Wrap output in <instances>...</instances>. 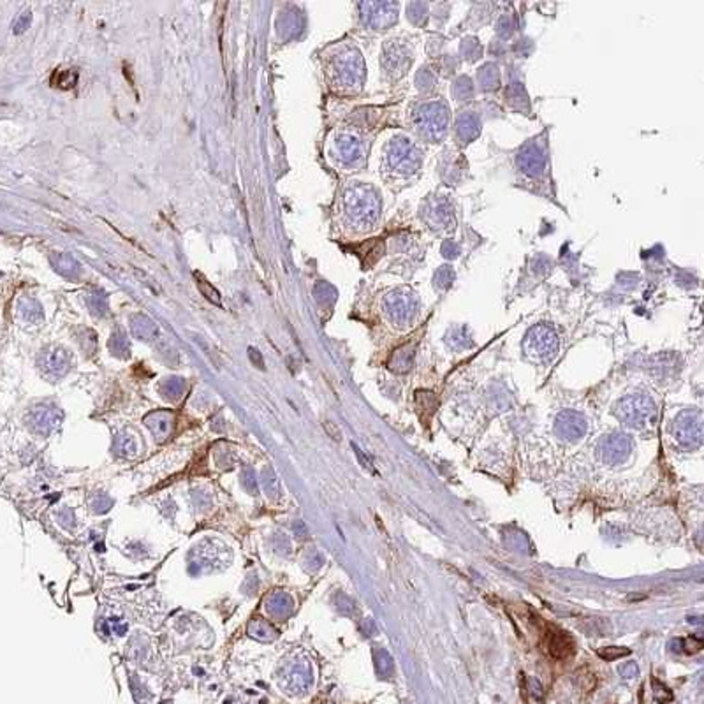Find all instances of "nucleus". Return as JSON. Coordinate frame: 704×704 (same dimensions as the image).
I'll return each mask as SVG.
<instances>
[{"mask_svg": "<svg viewBox=\"0 0 704 704\" xmlns=\"http://www.w3.org/2000/svg\"><path fill=\"white\" fill-rule=\"evenodd\" d=\"M78 78L79 76L76 69H60V71H55L51 76V85L62 90H71L78 83Z\"/></svg>", "mask_w": 704, "mask_h": 704, "instance_id": "21", "label": "nucleus"}, {"mask_svg": "<svg viewBox=\"0 0 704 704\" xmlns=\"http://www.w3.org/2000/svg\"><path fill=\"white\" fill-rule=\"evenodd\" d=\"M196 280H197V287H199V291H201V294H203L204 298H206L208 301H211V303H215V305H220L222 301H220V294H218V291L215 289L211 284H208L206 280L203 279V277L199 275V273H196Z\"/></svg>", "mask_w": 704, "mask_h": 704, "instance_id": "26", "label": "nucleus"}, {"mask_svg": "<svg viewBox=\"0 0 704 704\" xmlns=\"http://www.w3.org/2000/svg\"><path fill=\"white\" fill-rule=\"evenodd\" d=\"M324 426H326V430H328V433L333 437V439L340 440V432L335 428V425H333V423H326Z\"/></svg>", "mask_w": 704, "mask_h": 704, "instance_id": "38", "label": "nucleus"}, {"mask_svg": "<svg viewBox=\"0 0 704 704\" xmlns=\"http://www.w3.org/2000/svg\"><path fill=\"white\" fill-rule=\"evenodd\" d=\"M518 166L525 175L533 176V178L543 175L546 169V155H544L543 147L537 143L526 145L518 155Z\"/></svg>", "mask_w": 704, "mask_h": 704, "instance_id": "14", "label": "nucleus"}, {"mask_svg": "<svg viewBox=\"0 0 704 704\" xmlns=\"http://www.w3.org/2000/svg\"><path fill=\"white\" fill-rule=\"evenodd\" d=\"M55 268H57L58 273L65 277H74L78 273V265L74 263V259L69 258V255H58L57 263H55Z\"/></svg>", "mask_w": 704, "mask_h": 704, "instance_id": "27", "label": "nucleus"}, {"mask_svg": "<svg viewBox=\"0 0 704 704\" xmlns=\"http://www.w3.org/2000/svg\"><path fill=\"white\" fill-rule=\"evenodd\" d=\"M477 78H479V85L484 92L497 90L500 85V72H498L497 65L493 64H486L484 67H481Z\"/></svg>", "mask_w": 704, "mask_h": 704, "instance_id": "20", "label": "nucleus"}, {"mask_svg": "<svg viewBox=\"0 0 704 704\" xmlns=\"http://www.w3.org/2000/svg\"><path fill=\"white\" fill-rule=\"evenodd\" d=\"M150 418L155 419L154 425H150L152 432L157 437L168 435L169 430H171V416L168 412H157V414H152Z\"/></svg>", "mask_w": 704, "mask_h": 704, "instance_id": "24", "label": "nucleus"}, {"mask_svg": "<svg viewBox=\"0 0 704 704\" xmlns=\"http://www.w3.org/2000/svg\"><path fill=\"white\" fill-rule=\"evenodd\" d=\"M547 646H550V653L557 658L571 657L574 651V643H572L571 636L558 629H550L547 632Z\"/></svg>", "mask_w": 704, "mask_h": 704, "instance_id": "17", "label": "nucleus"}, {"mask_svg": "<svg viewBox=\"0 0 704 704\" xmlns=\"http://www.w3.org/2000/svg\"><path fill=\"white\" fill-rule=\"evenodd\" d=\"M632 447H634L632 439H630L627 433L615 432L609 433V435H606L604 439L601 440L597 451L599 456H601V460L604 461V463L620 465L630 456Z\"/></svg>", "mask_w": 704, "mask_h": 704, "instance_id": "9", "label": "nucleus"}, {"mask_svg": "<svg viewBox=\"0 0 704 704\" xmlns=\"http://www.w3.org/2000/svg\"><path fill=\"white\" fill-rule=\"evenodd\" d=\"M655 404L651 398L644 394H632L627 397L616 405V416L622 423H625L630 428H646L655 419Z\"/></svg>", "mask_w": 704, "mask_h": 704, "instance_id": "4", "label": "nucleus"}, {"mask_svg": "<svg viewBox=\"0 0 704 704\" xmlns=\"http://www.w3.org/2000/svg\"><path fill=\"white\" fill-rule=\"evenodd\" d=\"M133 331L134 335L140 336V338L143 340H152L155 338V335H157V328H155V324L150 321V319L145 317V315H136V317L133 319Z\"/></svg>", "mask_w": 704, "mask_h": 704, "instance_id": "22", "label": "nucleus"}, {"mask_svg": "<svg viewBox=\"0 0 704 704\" xmlns=\"http://www.w3.org/2000/svg\"><path fill=\"white\" fill-rule=\"evenodd\" d=\"M340 159L345 164H356L363 159V143L359 138L352 136V134H343L338 141Z\"/></svg>", "mask_w": 704, "mask_h": 704, "instance_id": "18", "label": "nucleus"}, {"mask_svg": "<svg viewBox=\"0 0 704 704\" xmlns=\"http://www.w3.org/2000/svg\"><path fill=\"white\" fill-rule=\"evenodd\" d=\"M345 213L358 229H370L380 217L379 194L368 185L356 183L345 190Z\"/></svg>", "mask_w": 704, "mask_h": 704, "instance_id": "1", "label": "nucleus"}, {"mask_svg": "<svg viewBox=\"0 0 704 704\" xmlns=\"http://www.w3.org/2000/svg\"><path fill=\"white\" fill-rule=\"evenodd\" d=\"M425 220L430 227L439 231H451L454 225V210L446 197H435L428 201L425 210Z\"/></svg>", "mask_w": 704, "mask_h": 704, "instance_id": "11", "label": "nucleus"}, {"mask_svg": "<svg viewBox=\"0 0 704 704\" xmlns=\"http://www.w3.org/2000/svg\"><path fill=\"white\" fill-rule=\"evenodd\" d=\"M554 430H557L558 437L564 440H571L576 442L586 433V421L579 412L576 411H564L558 414L557 421H554Z\"/></svg>", "mask_w": 704, "mask_h": 704, "instance_id": "13", "label": "nucleus"}, {"mask_svg": "<svg viewBox=\"0 0 704 704\" xmlns=\"http://www.w3.org/2000/svg\"><path fill=\"white\" fill-rule=\"evenodd\" d=\"M530 690H532V693L536 697H543V686H540V683L537 679H530Z\"/></svg>", "mask_w": 704, "mask_h": 704, "instance_id": "37", "label": "nucleus"}, {"mask_svg": "<svg viewBox=\"0 0 704 704\" xmlns=\"http://www.w3.org/2000/svg\"><path fill=\"white\" fill-rule=\"evenodd\" d=\"M597 653H599V657H602L604 660H616V658H622V657H627V655H630V650L629 648H623V646H608V648H601Z\"/></svg>", "mask_w": 704, "mask_h": 704, "instance_id": "30", "label": "nucleus"}, {"mask_svg": "<svg viewBox=\"0 0 704 704\" xmlns=\"http://www.w3.org/2000/svg\"><path fill=\"white\" fill-rule=\"evenodd\" d=\"M359 9L366 25L373 29H387L398 20V6L393 2H365Z\"/></svg>", "mask_w": 704, "mask_h": 704, "instance_id": "10", "label": "nucleus"}, {"mask_svg": "<svg viewBox=\"0 0 704 704\" xmlns=\"http://www.w3.org/2000/svg\"><path fill=\"white\" fill-rule=\"evenodd\" d=\"M251 359H252V361L258 363L259 368H265V365H263L261 356H259V352H258V350H255V349H251Z\"/></svg>", "mask_w": 704, "mask_h": 704, "instance_id": "39", "label": "nucleus"}, {"mask_svg": "<svg viewBox=\"0 0 704 704\" xmlns=\"http://www.w3.org/2000/svg\"><path fill=\"white\" fill-rule=\"evenodd\" d=\"M363 76H365V65H363L361 55L354 48H349L336 60V78H338L342 86L359 88L363 83Z\"/></svg>", "mask_w": 704, "mask_h": 704, "instance_id": "8", "label": "nucleus"}, {"mask_svg": "<svg viewBox=\"0 0 704 704\" xmlns=\"http://www.w3.org/2000/svg\"><path fill=\"white\" fill-rule=\"evenodd\" d=\"M109 347L117 352V354H126V352L129 354V347H127L126 340H124L122 336H113L109 342Z\"/></svg>", "mask_w": 704, "mask_h": 704, "instance_id": "35", "label": "nucleus"}, {"mask_svg": "<svg viewBox=\"0 0 704 704\" xmlns=\"http://www.w3.org/2000/svg\"><path fill=\"white\" fill-rule=\"evenodd\" d=\"M384 310L394 326L405 328L411 324L418 312V298L411 291H394L384 300Z\"/></svg>", "mask_w": 704, "mask_h": 704, "instance_id": "6", "label": "nucleus"}, {"mask_svg": "<svg viewBox=\"0 0 704 704\" xmlns=\"http://www.w3.org/2000/svg\"><path fill=\"white\" fill-rule=\"evenodd\" d=\"M312 686V672L305 665H291L282 672L280 689L286 690L289 696H303Z\"/></svg>", "mask_w": 704, "mask_h": 704, "instance_id": "12", "label": "nucleus"}, {"mask_svg": "<svg viewBox=\"0 0 704 704\" xmlns=\"http://www.w3.org/2000/svg\"><path fill=\"white\" fill-rule=\"evenodd\" d=\"M523 350L526 358L532 361H547L558 350V336L554 329L547 324L533 326L525 336Z\"/></svg>", "mask_w": 704, "mask_h": 704, "instance_id": "5", "label": "nucleus"}, {"mask_svg": "<svg viewBox=\"0 0 704 704\" xmlns=\"http://www.w3.org/2000/svg\"><path fill=\"white\" fill-rule=\"evenodd\" d=\"M461 51H463V53L467 55L468 60L474 62V60H477V58H479L481 46H479V43H477V39L470 37V39H465L463 41V44H461Z\"/></svg>", "mask_w": 704, "mask_h": 704, "instance_id": "31", "label": "nucleus"}, {"mask_svg": "<svg viewBox=\"0 0 704 704\" xmlns=\"http://www.w3.org/2000/svg\"><path fill=\"white\" fill-rule=\"evenodd\" d=\"M29 23H30V13H23V16L18 20V23H16V25H15L16 32H23V30H25V27L29 25Z\"/></svg>", "mask_w": 704, "mask_h": 704, "instance_id": "36", "label": "nucleus"}, {"mask_svg": "<svg viewBox=\"0 0 704 704\" xmlns=\"http://www.w3.org/2000/svg\"><path fill=\"white\" fill-rule=\"evenodd\" d=\"M672 644H678V650L685 651V653H696V651L703 650V641L696 639V637H686V639H675Z\"/></svg>", "mask_w": 704, "mask_h": 704, "instance_id": "29", "label": "nucleus"}, {"mask_svg": "<svg viewBox=\"0 0 704 704\" xmlns=\"http://www.w3.org/2000/svg\"><path fill=\"white\" fill-rule=\"evenodd\" d=\"M380 657V660L377 658V669H379V675L380 676H390L391 675V671H393V660H391V657L390 655L386 653V651H383L380 650V653H377Z\"/></svg>", "mask_w": 704, "mask_h": 704, "instance_id": "32", "label": "nucleus"}, {"mask_svg": "<svg viewBox=\"0 0 704 704\" xmlns=\"http://www.w3.org/2000/svg\"><path fill=\"white\" fill-rule=\"evenodd\" d=\"M416 398H418V409H419V412H428L430 416L435 412V409H437V398H435V394L433 393H430V391H418V394H416Z\"/></svg>", "mask_w": 704, "mask_h": 704, "instance_id": "25", "label": "nucleus"}, {"mask_svg": "<svg viewBox=\"0 0 704 704\" xmlns=\"http://www.w3.org/2000/svg\"><path fill=\"white\" fill-rule=\"evenodd\" d=\"M69 365H71V359H69L67 352L62 349H50L46 352H43L41 356V368L44 370L46 376L51 377H60L67 372Z\"/></svg>", "mask_w": 704, "mask_h": 704, "instance_id": "16", "label": "nucleus"}, {"mask_svg": "<svg viewBox=\"0 0 704 704\" xmlns=\"http://www.w3.org/2000/svg\"><path fill=\"white\" fill-rule=\"evenodd\" d=\"M453 95L456 97L458 100H470L474 95V86L472 81L467 78V76H461V78L456 79V83L453 85Z\"/></svg>", "mask_w": 704, "mask_h": 704, "instance_id": "23", "label": "nucleus"}, {"mask_svg": "<svg viewBox=\"0 0 704 704\" xmlns=\"http://www.w3.org/2000/svg\"><path fill=\"white\" fill-rule=\"evenodd\" d=\"M453 279H454V273L451 272L449 266H442V268H440L439 272H437V279L435 280H437V282H439V280H442V282L439 284L440 289H446V287H449L451 280H453Z\"/></svg>", "mask_w": 704, "mask_h": 704, "instance_id": "33", "label": "nucleus"}, {"mask_svg": "<svg viewBox=\"0 0 704 704\" xmlns=\"http://www.w3.org/2000/svg\"><path fill=\"white\" fill-rule=\"evenodd\" d=\"M416 131L421 138L439 143L449 131V107L444 100H430L421 104L414 114Z\"/></svg>", "mask_w": 704, "mask_h": 704, "instance_id": "2", "label": "nucleus"}, {"mask_svg": "<svg viewBox=\"0 0 704 704\" xmlns=\"http://www.w3.org/2000/svg\"><path fill=\"white\" fill-rule=\"evenodd\" d=\"M620 675L625 679H634L639 675V668H637L636 662H627V664L620 665Z\"/></svg>", "mask_w": 704, "mask_h": 704, "instance_id": "34", "label": "nucleus"}, {"mask_svg": "<svg viewBox=\"0 0 704 704\" xmlns=\"http://www.w3.org/2000/svg\"><path fill=\"white\" fill-rule=\"evenodd\" d=\"M387 166L398 176H412L419 171L423 154L416 143L404 136L394 138L387 147Z\"/></svg>", "mask_w": 704, "mask_h": 704, "instance_id": "3", "label": "nucleus"}, {"mask_svg": "<svg viewBox=\"0 0 704 704\" xmlns=\"http://www.w3.org/2000/svg\"><path fill=\"white\" fill-rule=\"evenodd\" d=\"M481 133V120L474 111H463L458 114L456 122H454V136L456 141L465 147V145L472 143Z\"/></svg>", "mask_w": 704, "mask_h": 704, "instance_id": "15", "label": "nucleus"}, {"mask_svg": "<svg viewBox=\"0 0 704 704\" xmlns=\"http://www.w3.org/2000/svg\"><path fill=\"white\" fill-rule=\"evenodd\" d=\"M412 359H414V347L412 345L400 347V349L394 350L393 356H391L390 368L398 373L409 372L412 366Z\"/></svg>", "mask_w": 704, "mask_h": 704, "instance_id": "19", "label": "nucleus"}, {"mask_svg": "<svg viewBox=\"0 0 704 704\" xmlns=\"http://www.w3.org/2000/svg\"><path fill=\"white\" fill-rule=\"evenodd\" d=\"M412 60H414V53L407 44L398 39L387 41L383 51V67L390 78L398 79L407 74Z\"/></svg>", "mask_w": 704, "mask_h": 704, "instance_id": "7", "label": "nucleus"}, {"mask_svg": "<svg viewBox=\"0 0 704 704\" xmlns=\"http://www.w3.org/2000/svg\"><path fill=\"white\" fill-rule=\"evenodd\" d=\"M651 685H653V696H655V700H657V703H660V704L671 703L672 692L664 685V683H660L657 678H653L651 679Z\"/></svg>", "mask_w": 704, "mask_h": 704, "instance_id": "28", "label": "nucleus"}]
</instances>
